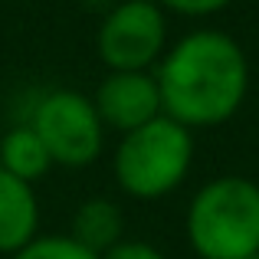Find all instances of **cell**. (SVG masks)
<instances>
[{"label":"cell","mask_w":259,"mask_h":259,"mask_svg":"<svg viewBox=\"0 0 259 259\" xmlns=\"http://www.w3.org/2000/svg\"><path fill=\"white\" fill-rule=\"evenodd\" d=\"M26 125L39 135L53 158V167H89L105 148V128L92 99L76 89H50L30 108Z\"/></svg>","instance_id":"4"},{"label":"cell","mask_w":259,"mask_h":259,"mask_svg":"<svg viewBox=\"0 0 259 259\" xmlns=\"http://www.w3.org/2000/svg\"><path fill=\"white\" fill-rule=\"evenodd\" d=\"M69 236L85 249H92L95 256H105L112 246L125 240V210L112 197H89L72 213Z\"/></svg>","instance_id":"8"},{"label":"cell","mask_w":259,"mask_h":259,"mask_svg":"<svg viewBox=\"0 0 259 259\" xmlns=\"http://www.w3.org/2000/svg\"><path fill=\"white\" fill-rule=\"evenodd\" d=\"M184 233L197 259H249L259 253V184L243 174L207 181L187 203Z\"/></svg>","instance_id":"2"},{"label":"cell","mask_w":259,"mask_h":259,"mask_svg":"<svg viewBox=\"0 0 259 259\" xmlns=\"http://www.w3.org/2000/svg\"><path fill=\"white\" fill-rule=\"evenodd\" d=\"M167 46V17L154 0H121L95 30V53L108 72H154Z\"/></svg>","instance_id":"5"},{"label":"cell","mask_w":259,"mask_h":259,"mask_svg":"<svg viewBox=\"0 0 259 259\" xmlns=\"http://www.w3.org/2000/svg\"><path fill=\"white\" fill-rule=\"evenodd\" d=\"M161 112L190 132L217 128L249 95L246 50L223 30H194L167 46L154 66Z\"/></svg>","instance_id":"1"},{"label":"cell","mask_w":259,"mask_h":259,"mask_svg":"<svg viewBox=\"0 0 259 259\" xmlns=\"http://www.w3.org/2000/svg\"><path fill=\"white\" fill-rule=\"evenodd\" d=\"M39 236V197L33 184L0 167V256H13Z\"/></svg>","instance_id":"7"},{"label":"cell","mask_w":259,"mask_h":259,"mask_svg":"<svg viewBox=\"0 0 259 259\" xmlns=\"http://www.w3.org/2000/svg\"><path fill=\"white\" fill-rule=\"evenodd\" d=\"M102 259H167V256L145 240H121L118 246H112Z\"/></svg>","instance_id":"12"},{"label":"cell","mask_w":259,"mask_h":259,"mask_svg":"<svg viewBox=\"0 0 259 259\" xmlns=\"http://www.w3.org/2000/svg\"><path fill=\"white\" fill-rule=\"evenodd\" d=\"M194 132L167 115L121 135L112 154V177L132 200H161L187 181L194 167Z\"/></svg>","instance_id":"3"},{"label":"cell","mask_w":259,"mask_h":259,"mask_svg":"<svg viewBox=\"0 0 259 259\" xmlns=\"http://www.w3.org/2000/svg\"><path fill=\"white\" fill-rule=\"evenodd\" d=\"M161 10H171L177 17H190V20H200V17H213V13L227 10L233 0H154Z\"/></svg>","instance_id":"11"},{"label":"cell","mask_w":259,"mask_h":259,"mask_svg":"<svg viewBox=\"0 0 259 259\" xmlns=\"http://www.w3.org/2000/svg\"><path fill=\"white\" fill-rule=\"evenodd\" d=\"M10 259H102L92 249H85L82 243H76L69 233H39L33 243H26L20 253Z\"/></svg>","instance_id":"10"},{"label":"cell","mask_w":259,"mask_h":259,"mask_svg":"<svg viewBox=\"0 0 259 259\" xmlns=\"http://www.w3.org/2000/svg\"><path fill=\"white\" fill-rule=\"evenodd\" d=\"M89 99L99 112L102 128L118 135H128L164 115L154 72H105Z\"/></svg>","instance_id":"6"},{"label":"cell","mask_w":259,"mask_h":259,"mask_svg":"<svg viewBox=\"0 0 259 259\" xmlns=\"http://www.w3.org/2000/svg\"><path fill=\"white\" fill-rule=\"evenodd\" d=\"M249 259H259V253H256V256H249Z\"/></svg>","instance_id":"13"},{"label":"cell","mask_w":259,"mask_h":259,"mask_svg":"<svg viewBox=\"0 0 259 259\" xmlns=\"http://www.w3.org/2000/svg\"><path fill=\"white\" fill-rule=\"evenodd\" d=\"M0 167L26 184H36L39 177L50 174L53 158L39 141V135L23 121V125H13L10 132H4V138H0Z\"/></svg>","instance_id":"9"}]
</instances>
